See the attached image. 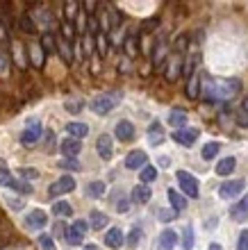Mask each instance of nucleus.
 Instances as JSON below:
<instances>
[{"mask_svg":"<svg viewBox=\"0 0 248 250\" xmlns=\"http://www.w3.org/2000/svg\"><path fill=\"white\" fill-rule=\"evenodd\" d=\"M9 75V57L0 53V78H7Z\"/></svg>","mask_w":248,"mask_h":250,"instance_id":"c03bdc74","label":"nucleus"},{"mask_svg":"<svg viewBox=\"0 0 248 250\" xmlns=\"http://www.w3.org/2000/svg\"><path fill=\"white\" fill-rule=\"evenodd\" d=\"M219 150H221V144L219 141H209L207 146H203V159H214L216 155H219Z\"/></svg>","mask_w":248,"mask_h":250,"instance_id":"473e14b6","label":"nucleus"},{"mask_svg":"<svg viewBox=\"0 0 248 250\" xmlns=\"http://www.w3.org/2000/svg\"><path fill=\"white\" fill-rule=\"evenodd\" d=\"M235 166H237V159H235V157H225V159H221V162L216 164V175L225 178V175H230V173L235 171Z\"/></svg>","mask_w":248,"mask_h":250,"instance_id":"393cba45","label":"nucleus"},{"mask_svg":"<svg viewBox=\"0 0 248 250\" xmlns=\"http://www.w3.org/2000/svg\"><path fill=\"white\" fill-rule=\"evenodd\" d=\"M178 244V234L173 230H164L159 234V250H173Z\"/></svg>","mask_w":248,"mask_h":250,"instance_id":"5701e85b","label":"nucleus"},{"mask_svg":"<svg viewBox=\"0 0 248 250\" xmlns=\"http://www.w3.org/2000/svg\"><path fill=\"white\" fill-rule=\"evenodd\" d=\"M146 164H148V155L144 150H132L125 157V168H130V171H141Z\"/></svg>","mask_w":248,"mask_h":250,"instance_id":"f8f14e48","label":"nucleus"},{"mask_svg":"<svg viewBox=\"0 0 248 250\" xmlns=\"http://www.w3.org/2000/svg\"><path fill=\"white\" fill-rule=\"evenodd\" d=\"M37 241H39V246L44 250H57V248H55V241H52V237H50V234H46V232H41Z\"/></svg>","mask_w":248,"mask_h":250,"instance_id":"a19ab883","label":"nucleus"},{"mask_svg":"<svg viewBox=\"0 0 248 250\" xmlns=\"http://www.w3.org/2000/svg\"><path fill=\"white\" fill-rule=\"evenodd\" d=\"M242 89L239 80H207L205 98L207 100H232Z\"/></svg>","mask_w":248,"mask_h":250,"instance_id":"f257e3e1","label":"nucleus"},{"mask_svg":"<svg viewBox=\"0 0 248 250\" xmlns=\"http://www.w3.org/2000/svg\"><path fill=\"white\" fill-rule=\"evenodd\" d=\"M112 109H114V98H112V96H107V93L96 96V98L91 100V112L98 114V116H107Z\"/></svg>","mask_w":248,"mask_h":250,"instance_id":"1a4fd4ad","label":"nucleus"},{"mask_svg":"<svg viewBox=\"0 0 248 250\" xmlns=\"http://www.w3.org/2000/svg\"><path fill=\"white\" fill-rule=\"evenodd\" d=\"M0 250H30L27 244H21V246H7V248H0Z\"/></svg>","mask_w":248,"mask_h":250,"instance_id":"603ef678","label":"nucleus"},{"mask_svg":"<svg viewBox=\"0 0 248 250\" xmlns=\"http://www.w3.org/2000/svg\"><path fill=\"white\" fill-rule=\"evenodd\" d=\"M242 191H244V180H230V182H223V185L219 187V196H221L223 200H232V198H237Z\"/></svg>","mask_w":248,"mask_h":250,"instance_id":"9d476101","label":"nucleus"},{"mask_svg":"<svg viewBox=\"0 0 248 250\" xmlns=\"http://www.w3.org/2000/svg\"><path fill=\"white\" fill-rule=\"evenodd\" d=\"M187 48H189V34H180V37L176 39V43H173V53L182 55Z\"/></svg>","mask_w":248,"mask_h":250,"instance_id":"e433bc0d","label":"nucleus"},{"mask_svg":"<svg viewBox=\"0 0 248 250\" xmlns=\"http://www.w3.org/2000/svg\"><path fill=\"white\" fill-rule=\"evenodd\" d=\"M178 182H180V189H182V193L187 198H198V180L191 175V173L187 171H178L176 173Z\"/></svg>","mask_w":248,"mask_h":250,"instance_id":"20e7f679","label":"nucleus"},{"mask_svg":"<svg viewBox=\"0 0 248 250\" xmlns=\"http://www.w3.org/2000/svg\"><path fill=\"white\" fill-rule=\"evenodd\" d=\"M157 23H159V16H153V21L144 23V30H153V27H157Z\"/></svg>","mask_w":248,"mask_h":250,"instance_id":"3c124183","label":"nucleus"},{"mask_svg":"<svg viewBox=\"0 0 248 250\" xmlns=\"http://www.w3.org/2000/svg\"><path fill=\"white\" fill-rule=\"evenodd\" d=\"M105 191H107V187H105V182H100V180H96V182H89V187H87V193H89L91 198L105 196Z\"/></svg>","mask_w":248,"mask_h":250,"instance_id":"72a5a7b5","label":"nucleus"},{"mask_svg":"<svg viewBox=\"0 0 248 250\" xmlns=\"http://www.w3.org/2000/svg\"><path fill=\"white\" fill-rule=\"evenodd\" d=\"M169 125L171 127H178V130H182L184 125H187V114L182 109H171L169 114Z\"/></svg>","mask_w":248,"mask_h":250,"instance_id":"bb28decb","label":"nucleus"},{"mask_svg":"<svg viewBox=\"0 0 248 250\" xmlns=\"http://www.w3.org/2000/svg\"><path fill=\"white\" fill-rule=\"evenodd\" d=\"M159 164H162L164 168H166V166H169V157H162V159H159Z\"/></svg>","mask_w":248,"mask_h":250,"instance_id":"6e6d98bb","label":"nucleus"},{"mask_svg":"<svg viewBox=\"0 0 248 250\" xmlns=\"http://www.w3.org/2000/svg\"><path fill=\"white\" fill-rule=\"evenodd\" d=\"M59 150H62V155H64L66 159H75L80 155V150H82V141H78V139H62V144H59Z\"/></svg>","mask_w":248,"mask_h":250,"instance_id":"ddd939ff","label":"nucleus"},{"mask_svg":"<svg viewBox=\"0 0 248 250\" xmlns=\"http://www.w3.org/2000/svg\"><path fill=\"white\" fill-rule=\"evenodd\" d=\"M25 225L32 228V230H41L48 225V214L44 209H32L30 214L25 216Z\"/></svg>","mask_w":248,"mask_h":250,"instance_id":"2eb2a0df","label":"nucleus"},{"mask_svg":"<svg viewBox=\"0 0 248 250\" xmlns=\"http://www.w3.org/2000/svg\"><path fill=\"white\" fill-rule=\"evenodd\" d=\"M194 248V228L187 225L182 232V250H191Z\"/></svg>","mask_w":248,"mask_h":250,"instance_id":"c9c22d12","label":"nucleus"},{"mask_svg":"<svg viewBox=\"0 0 248 250\" xmlns=\"http://www.w3.org/2000/svg\"><path fill=\"white\" fill-rule=\"evenodd\" d=\"M135 134H137V132H135V125H132L130 121H118L116 123V139L118 141H125V144H128V141L135 139Z\"/></svg>","mask_w":248,"mask_h":250,"instance_id":"dca6fc26","label":"nucleus"},{"mask_svg":"<svg viewBox=\"0 0 248 250\" xmlns=\"http://www.w3.org/2000/svg\"><path fill=\"white\" fill-rule=\"evenodd\" d=\"M64 107H66V112L80 114V112H82V107H85V103H82V98H68Z\"/></svg>","mask_w":248,"mask_h":250,"instance_id":"4c0bfd02","label":"nucleus"},{"mask_svg":"<svg viewBox=\"0 0 248 250\" xmlns=\"http://www.w3.org/2000/svg\"><path fill=\"white\" fill-rule=\"evenodd\" d=\"M198 137H201V132H198L196 127H182V130H176L173 134H171V139L178 141L180 146H191Z\"/></svg>","mask_w":248,"mask_h":250,"instance_id":"9b49d317","label":"nucleus"},{"mask_svg":"<svg viewBox=\"0 0 248 250\" xmlns=\"http://www.w3.org/2000/svg\"><path fill=\"white\" fill-rule=\"evenodd\" d=\"M114 207H116L118 211H128V207H130V205H128V200L123 198V193H121V191H118V193H114Z\"/></svg>","mask_w":248,"mask_h":250,"instance_id":"37998d69","label":"nucleus"},{"mask_svg":"<svg viewBox=\"0 0 248 250\" xmlns=\"http://www.w3.org/2000/svg\"><path fill=\"white\" fill-rule=\"evenodd\" d=\"M27 53H30V64H32L34 71H41L44 64H46V53H44V48H41L39 41H30L27 43Z\"/></svg>","mask_w":248,"mask_h":250,"instance_id":"6e6552de","label":"nucleus"},{"mask_svg":"<svg viewBox=\"0 0 248 250\" xmlns=\"http://www.w3.org/2000/svg\"><path fill=\"white\" fill-rule=\"evenodd\" d=\"M123 50H125V55H128V57H132V60L141 53V48H139V34L137 32H130L128 37H125Z\"/></svg>","mask_w":248,"mask_h":250,"instance_id":"f3484780","label":"nucleus"},{"mask_svg":"<svg viewBox=\"0 0 248 250\" xmlns=\"http://www.w3.org/2000/svg\"><path fill=\"white\" fill-rule=\"evenodd\" d=\"M169 200H171V207L173 211H182L187 207V200H184L182 193H178L176 189H169Z\"/></svg>","mask_w":248,"mask_h":250,"instance_id":"c756f323","label":"nucleus"},{"mask_svg":"<svg viewBox=\"0 0 248 250\" xmlns=\"http://www.w3.org/2000/svg\"><path fill=\"white\" fill-rule=\"evenodd\" d=\"M87 228L89 225L85 223V221H75V223L71 225V228H66L64 234H66V241L71 246H80L82 241H85V234H87Z\"/></svg>","mask_w":248,"mask_h":250,"instance_id":"0eeeda50","label":"nucleus"},{"mask_svg":"<svg viewBox=\"0 0 248 250\" xmlns=\"http://www.w3.org/2000/svg\"><path fill=\"white\" fill-rule=\"evenodd\" d=\"M123 244H125V237H123V232L118 230V228H112V230L105 234V246H107V248L118 250Z\"/></svg>","mask_w":248,"mask_h":250,"instance_id":"a211bd4d","label":"nucleus"},{"mask_svg":"<svg viewBox=\"0 0 248 250\" xmlns=\"http://www.w3.org/2000/svg\"><path fill=\"white\" fill-rule=\"evenodd\" d=\"M9 41V30H7V23L0 19V43H7Z\"/></svg>","mask_w":248,"mask_h":250,"instance_id":"8fccbe9b","label":"nucleus"},{"mask_svg":"<svg viewBox=\"0 0 248 250\" xmlns=\"http://www.w3.org/2000/svg\"><path fill=\"white\" fill-rule=\"evenodd\" d=\"M73 189H75V180H73L71 175H62V178L55 180V182L50 185V189H48V196H50V198L66 196V193H71Z\"/></svg>","mask_w":248,"mask_h":250,"instance_id":"39448f33","label":"nucleus"},{"mask_svg":"<svg viewBox=\"0 0 248 250\" xmlns=\"http://www.w3.org/2000/svg\"><path fill=\"white\" fill-rule=\"evenodd\" d=\"M85 250H98V246H93V244H89V246H85Z\"/></svg>","mask_w":248,"mask_h":250,"instance_id":"13d9d810","label":"nucleus"},{"mask_svg":"<svg viewBox=\"0 0 248 250\" xmlns=\"http://www.w3.org/2000/svg\"><path fill=\"white\" fill-rule=\"evenodd\" d=\"M91 221H89V225H91L93 230H103L105 225L110 223V218H107V214H103V211H98V209H93L91 211Z\"/></svg>","mask_w":248,"mask_h":250,"instance_id":"cd10ccee","label":"nucleus"},{"mask_svg":"<svg viewBox=\"0 0 248 250\" xmlns=\"http://www.w3.org/2000/svg\"><path fill=\"white\" fill-rule=\"evenodd\" d=\"M242 112H244V114H248V96L244 98V103H242Z\"/></svg>","mask_w":248,"mask_h":250,"instance_id":"5fc2aeb1","label":"nucleus"},{"mask_svg":"<svg viewBox=\"0 0 248 250\" xmlns=\"http://www.w3.org/2000/svg\"><path fill=\"white\" fill-rule=\"evenodd\" d=\"M157 216H159V221H162V223H169V221H173V218H176V211H173V209H159V211H157Z\"/></svg>","mask_w":248,"mask_h":250,"instance_id":"de8ad7c7","label":"nucleus"},{"mask_svg":"<svg viewBox=\"0 0 248 250\" xmlns=\"http://www.w3.org/2000/svg\"><path fill=\"white\" fill-rule=\"evenodd\" d=\"M96 150H98V157L105 159V162H110L112 155H114V146H112V137L110 134H100L96 139Z\"/></svg>","mask_w":248,"mask_h":250,"instance_id":"4468645a","label":"nucleus"},{"mask_svg":"<svg viewBox=\"0 0 248 250\" xmlns=\"http://www.w3.org/2000/svg\"><path fill=\"white\" fill-rule=\"evenodd\" d=\"M209 250H223V248L219 244H212V246H209Z\"/></svg>","mask_w":248,"mask_h":250,"instance_id":"4d7b16f0","label":"nucleus"},{"mask_svg":"<svg viewBox=\"0 0 248 250\" xmlns=\"http://www.w3.org/2000/svg\"><path fill=\"white\" fill-rule=\"evenodd\" d=\"M237 250H248V230H244L237 239Z\"/></svg>","mask_w":248,"mask_h":250,"instance_id":"09e8293b","label":"nucleus"},{"mask_svg":"<svg viewBox=\"0 0 248 250\" xmlns=\"http://www.w3.org/2000/svg\"><path fill=\"white\" fill-rule=\"evenodd\" d=\"M184 93H187L189 100H196L198 96H201V73H194L191 78H187V89H184Z\"/></svg>","mask_w":248,"mask_h":250,"instance_id":"6ab92c4d","label":"nucleus"},{"mask_svg":"<svg viewBox=\"0 0 248 250\" xmlns=\"http://www.w3.org/2000/svg\"><path fill=\"white\" fill-rule=\"evenodd\" d=\"M239 123H242V125H248V114H239Z\"/></svg>","mask_w":248,"mask_h":250,"instance_id":"864d4df0","label":"nucleus"},{"mask_svg":"<svg viewBox=\"0 0 248 250\" xmlns=\"http://www.w3.org/2000/svg\"><path fill=\"white\" fill-rule=\"evenodd\" d=\"M148 141L153 146H159L164 141V130H162V125H159V121H153V125H150V130H148Z\"/></svg>","mask_w":248,"mask_h":250,"instance_id":"a878e982","label":"nucleus"},{"mask_svg":"<svg viewBox=\"0 0 248 250\" xmlns=\"http://www.w3.org/2000/svg\"><path fill=\"white\" fill-rule=\"evenodd\" d=\"M39 43H41V48H44V53H46V55H52V53H55V41H52V34H50V32L44 34Z\"/></svg>","mask_w":248,"mask_h":250,"instance_id":"58836bf2","label":"nucleus"},{"mask_svg":"<svg viewBox=\"0 0 248 250\" xmlns=\"http://www.w3.org/2000/svg\"><path fill=\"white\" fill-rule=\"evenodd\" d=\"M139 178H141V182H144V185L148 187V182H155V178H157V168H155L153 164L144 166V168H141V175H139Z\"/></svg>","mask_w":248,"mask_h":250,"instance_id":"f704fd0d","label":"nucleus"},{"mask_svg":"<svg viewBox=\"0 0 248 250\" xmlns=\"http://www.w3.org/2000/svg\"><path fill=\"white\" fill-rule=\"evenodd\" d=\"M125 241H128V246H130V248H137L139 241H141V230H139V228H132Z\"/></svg>","mask_w":248,"mask_h":250,"instance_id":"79ce46f5","label":"nucleus"},{"mask_svg":"<svg viewBox=\"0 0 248 250\" xmlns=\"http://www.w3.org/2000/svg\"><path fill=\"white\" fill-rule=\"evenodd\" d=\"M169 55V43L164 39H157L155 43V50H153V66H162L164 57Z\"/></svg>","mask_w":248,"mask_h":250,"instance_id":"4be33fe9","label":"nucleus"},{"mask_svg":"<svg viewBox=\"0 0 248 250\" xmlns=\"http://www.w3.org/2000/svg\"><path fill=\"white\" fill-rule=\"evenodd\" d=\"M9 46H12V55H14V60H16V64H19L21 68H25V60H23V55H21V43L19 41H12Z\"/></svg>","mask_w":248,"mask_h":250,"instance_id":"ea45409f","label":"nucleus"},{"mask_svg":"<svg viewBox=\"0 0 248 250\" xmlns=\"http://www.w3.org/2000/svg\"><path fill=\"white\" fill-rule=\"evenodd\" d=\"M52 214H55V216H71L73 214V207L68 203H66V200H57V203L52 205Z\"/></svg>","mask_w":248,"mask_h":250,"instance_id":"2f4dec72","label":"nucleus"},{"mask_svg":"<svg viewBox=\"0 0 248 250\" xmlns=\"http://www.w3.org/2000/svg\"><path fill=\"white\" fill-rule=\"evenodd\" d=\"M66 132L71 134V139H78V141H82V139L89 134V125L87 123H78V121H73V123L66 125Z\"/></svg>","mask_w":248,"mask_h":250,"instance_id":"aec40b11","label":"nucleus"},{"mask_svg":"<svg viewBox=\"0 0 248 250\" xmlns=\"http://www.w3.org/2000/svg\"><path fill=\"white\" fill-rule=\"evenodd\" d=\"M44 134V125H41L39 119H30L25 125V130L21 134V144L23 146H32L39 141V137Z\"/></svg>","mask_w":248,"mask_h":250,"instance_id":"7ed1b4c3","label":"nucleus"},{"mask_svg":"<svg viewBox=\"0 0 248 250\" xmlns=\"http://www.w3.org/2000/svg\"><path fill=\"white\" fill-rule=\"evenodd\" d=\"M59 166H62V168H66V171H80V164L78 162H75V159H62V162H59Z\"/></svg>","mask_w":248,"mask_h":250,"instance_id":"49530a36","label":"nucleus"},{"mask_svg":"<svg viewBox=\"0 0 248 250\" xmlns=\"http://www.w3.org/2000/svg\"><path fill=\"white\" fill-rule=\"evenodd\" d=\"M150 189L146 185H137L135 189H132V193H130V198H132V203H137V205H146L150 200Z\"/></svg>","mask_w":248,"mask_h":250,"instance_id":"412c9836","label":"nucleus"},{"mask_svg":"<svg viewBox=\"0 0 248 250\" xmlns=\"http://www.w3.org/2000/svg\"><path fill=\"white\" fill-rule=\"evenodd\" d=\"M184 68V60L180 53H169V60H166V80L176 82L180 75H182Z\"/></svg>","mask_w":248,"mask_h":250,"instance_id":"423d86ee","label":"nucleus"},{"mask_svg":"<svg viewBox=\"0 0 248 250\" xmlns=\"http://www.w3.org/2000/svg\"><path fill=\"white\" fill-rule=\"evenodd\" d=\"M57 53L62 55V60H64L68 66L73 64V48H71V43H68V41H64V39L57 41Z\"/></svg>","mask_w":248,"mask_h":250,"instance_id":"c85d7f7f","label":"nucleus"},{"mask_svg":"<svg viewBox=\"0 0 248 250\" xmlns=\"http://www.w3.org/2000/svg\"><path fill=\"white\" fill-rule=\"evenodd\" d=\"M19 27L25 34H37V23H34V19L30 16V14H23V16H21V19H19Z\"/></svg>","mask_w":248,"mask_h":250,"instance_id":"7c9ffc66","label":"nucleus"},{"mask_svg":"<svg viewBox=\"0 0 248 250\" xmlns=\"http://www.w3.org/2000/svg\"><path fill=\"white\" fill-rule=\"evenodd\" d=\"M0 187H9V189H16V191H21V193H25V196H30V193H32V185L14 180L12 171L7 168V164L2 162V159H0Z\"/></svg>","mask_w":248,"mask_h":250,"instance_id":"f03ea898","label":"nucleus"},{"mask_svg":"<svg viewBox=\"0 0 248 250\" xmlns=\"http://www.w3.org/2000/svg\"><path fill=\"white\" fill-rule=\"evenodd\" d=\"M248 216V193L244 196L242 203H237L232 209H230V218L232 221H244V218Z\"/></svg>","mask_w":248,"mask_h":250,"instance_id":"b1692460","label":"nucleus"},{"mask_svg":"<svg viewBox=\"0 0 248 250\" xmlns=\"http://www.w3.org/2000/svg\"><path fill=\"white\" fill-rule=\"evenodd\" d=\"M19 175L23 180H37L39 178V171H34V168H19Z\"/></svg>","mask_w":248,"mask_h":250,"instance_id":"a18cd8bd","label":"nucleus"}]
</instances>
